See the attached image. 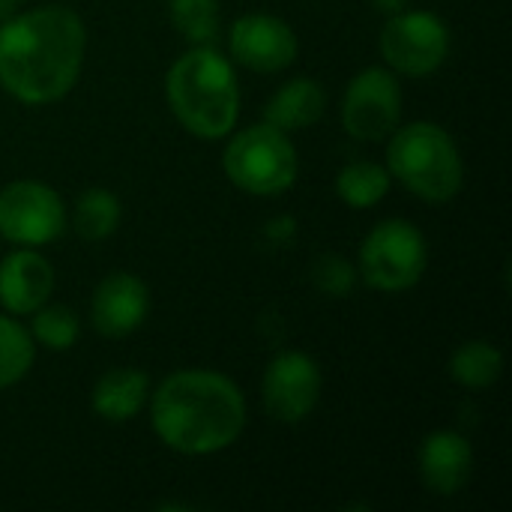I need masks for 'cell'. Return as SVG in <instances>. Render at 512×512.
Here are the masks:
<instances>
[{"label": "cell", "mask_w": 512, "mask_h": 512, "mask_svg": "<svg viewBox=\"0 0 512 512\" xmlns=\"http://www.w3.org/2000/svg\"><path fill=\"white\" fill-rule=\"evenodd\" d=\"M84 21L69 6L15 12L0 27V87L24 105L63 99L81 72Z\"/></svg>", "instance_id": "obj_1"}, {"label": "cell", "mask_w": 512, "mask_h": 512, "mask_svg": "<svg viewBox=\"0 0 512 512\" xmlns=\"http://www.w3.org/2000/svg\"><path fill=\"white\" fill-rule=\"evenodd\" d=\"M150 420L165 447L183 456H210L240 438L246 402L231 378L207 369H186L168 375L156 387Z\"/></svg>", "instance_id": "obj_2"}, {"label": "cell", "mask_w": 512, "mask_h": 512, "mask_svg": "<svg viewBox=\"0 0 512 512\" xmlns=\"http://www.w3.org/2000/svg\"><path fill=\"white\" fill-rule=\"evenodd\" d=\"M174 117L195 138H225L240 114V87L234 66L210 45H195L174 60L165 78Z\"/></svg>", "instance_id": "obj_3"}, {"label": "cell", "mask_w": 512, "mask_h": 512, "mask_svg": "<svg viewBox=\"0 0 512 512\" xmlns=\"http://www.w3.org/2000/svg\"><path fill=\"white\" fill-rule=\"evenodd\" d=\"M387 171L405 183L414 195L432 204H444L459 195L465 183V168L456 141L438 123L396 126L387 147Z\"/></svg>", "instance_id": "obj_4"}, {"label": "cell", "mask_w": 512, "mask_h": 512, "mask_svg": "<svg viewBox=\"0 0 512 512\" xmlns=\"http://www.w3.org/2000/svg\"><path fill=\"white\" fill-rule=\"evenodd\" d=\"M222 168L228 180L249 195H279L297 180V150L282 129L258 123L231 138Z\"/></svg>", "instance_id": "obj_5"}, {"label": "cell", "mask_w": 512, "mask_h": 512, "mask_svg": "<svg viewBox=\"0 0 512 512\" xmlns=\"http://www.w3.org/2000/svg\"><path fill=\"white\" fill-rule=\"evenodd\" d=\"M426 240L405 219H387L360 246V273L378 291H408L426 273Z\"/></svg>", "instance_id": "obj_6"}, {"label": "cell", "mask_w": 512, "mask_h": 512, "mask_svg": "<svg viewBox=\"0 0 512 512\" xmlns=\"http://www.w3.org/2000/svg\"><path fill=\"white\" fill-rule=\"evenodd\" d=\"M447 51H450V30L432 12L402 9L390 15V21L384 24L381 54L402 75L411 78L432 75L447 60Z\"/></svg>", "instance_id": "obj_7"}, {"label": "cell", "mask_w": 512, "mask_h": 512, "mask_svg": "<svg viewBox=\"0 0 512 512\" xmlns=\"http://www.w3.org/2000/svg\"><path fill=\"white\" fill-rule=\"evenodd\" d=\"M402 117V87L393 72L369 66L357 72L342 99L345 132L357 141H384Z\"/></svg>", "instance_id": "obj_8"}, {"label": "cell", "mask_w": 512, "mask_h": 512, "mask_svg": "<svg viewBox=\"0 0 512 512\" xmlns=\"http://www.w3.org/2000/svg\"><path fill=\"white\" fill-rule=\"evenodd\" d=\"M66 213L60 195L36 180L0 189V237L15 246H45L63 234Z\"/></svg>", "instance_id": "obj_9"}, {"label": "cell", "mask_w": 512, "mask_h": 512, "mask_svg": "<svg viewBox=\"0 0 512 512\" xmlns=\"http://www.w3.org/2000/svg\"><path fill=\"white\" fill-rule=\"evenodd\" d=\"M321 399V369L303 351L279 354L264 372V408L279 423H303Z\"/></svg>", "instance_id": "obj_10"}, {"label": "cell", "mask_w": 512, "mask_h": 512, "mask_svg": "<svg viewBox=\"0 0 512 512\" xmlns=\"http://www.w3.org/2000/svg\"><path fill=\"white\" fill-rule=\"evenodd\" d=\"M231 57L255 72H279L288 69L297 57V36L294 30L273 15L252 12L231 24L228 33Z\"/></svg>", "instance_id": "obj_11"}, {"label": "cell", "mask_w": 512, "mask_h": 512, "mask_svg": "<svg viewBox=\"0 0 512 512\" xmlns=\"http://www.w3.org/2000/svg\"><path fill=\"white\" fill-rule=\"evenodd\" d=\"M147 309H150L147 285L132 273H111L93 291L90 318L99 336L123 339L144 324Z\"/></svg>", "instance_id": "obj_12"}, {"label": "cell", "mask_w": 512, "mask_h": 512, "mask_svg": "<svg viewBox=\"0 0 512 512\" xmlns=\"http://www.w3.org/2000/svg\"><path fill=\"white\" fill-rule=\"evenodd\" d=\"M54 291V267L33 246L9 252L0 261V306L12 315H30L48 303Z\"/></svg>", "instance_id": "obj_13"}, {"label": "cell", "mask_w": 512, "mask_h": 512, "mask_svg": "<svg viewBox=\"0 0 512 512\" xmlns=\"http://www.w3.org/2000/svg\"><path fill=\"white\" fill-rule=\"evenodd\" d=\"M474 453L459 432H432L420 444V477L435 495H456L471 477Z\"/></svg>", "instance_id": "obj_14"}, {"label": "cell", "mask_w": 512, "mask_h": 512, "mask_svg": "<svg viewBox=\"0 0 512 512\" xmlns=\"http://www.w3.org/2000/svg\"><path fill=\"white\" fill-rule=\"evenodd\" d=\"M324 108H327V96L321 84L312 78H294L270 96L264 108V123L282 132H297V129L318 123Z\"/></svg>", "instance_id": "obj_15"}, {"label": "cell", "mask_w": 512, "mask_h": 512, "mask_svg": "<svg viewBox=\"0 0 512 512\" xmlns=\"http://www.w3.org/2000/svg\"><path fill=\"white\" fill-rule=\"evenodd\" d=\"M150 396V378L138 369H111L93 387V411L108 423L132 420Z\"/></svg>", "instance_id": "obj_16"}, {"label": "cell", "mask_w": 512, "mask_h": 512, "mask_svg": "<svg viewBox=\"0 0 512 512\" xmlns=\"http://www.w3.org/2000/svg\"><path fill=\"white\" fill-rule=\"evenodd\" d=\"M390 180V171L375 162H351L336 177V195L354 210H369L384 201V195L390 192Z\"/></svg>", "instance_id": "obj_17"}, {"label": "cell", "mask_w": 512, "mask_h": 512, "mask_svg": "<svg viewBox=\"0 0 512 512\" xmlns=\"http://www.w3.org/2000/svg\"><path fill=\"white\" fill-rule=\"evenodd\" d=\"M504 372V357L492 342H465L453 360H450V375L456 384L471 387V390H483L492 387Z\"/></svg>", "instance_id": "obj_18"}, {"label": "cell", "mask_w": 512, "mask_h": 512, "mask_svg": "<svg viewBox=\"0 0 512 512\" xmlns=\"http://www.w3.org/2000/svg\"><path fill=\"white\" fill-rule=\"evenodd\" d=\"M75 234L84 240H105L120 225V201L108 189H87L78 195L75 216H72Z\"/></svg>", "instance_id": "obj_19"}, {"label": "cell", "mask_w": 512, "mask_h": 512, "mask_svg": "<svg viewBox=\"0 0 512 512\" xmlns=\"http://www.w3.org/2000/svg\"><path fill=\"white\" fill-rule=\"evenodd\" d=\"M33 366V336L12 318L0 315V390L18 384Z\"/></svg>", "instance_id": "obj_20"}, {"label": "cell", "mask_w": 512, "mask_h": 512, "mask_svg": "<svg viewBox=\"0 0 512 512\" xmlns=\"http://www.w3.org/2000/svg\"><path fill=\"white\" fill-rule=\"evenodd\" d=\"M168 15L192 45H210L219 33V0H168Z\"/></svg>", "instance_id": "obj_21"}, {"label": "cell", "mask_w": 512, "mask_h": 512, "mask_svg": "<svg viewBox=\"0 0 512 512\" xmlns=\"http://www.w3.org/2000/svg\"><path fill=\"white\" fill-rule=\"evenodd\" d=\"M78 315L66 306H39L33 318V339L48 351H69L78 339Z\"/></svg>", "instance_id": "obj_22"}, {"label": "cell", "mask_w": 512, "mask_h": 512, "mask_svg": "<svg viewBox=\"0 0 512 512\" xmlns=\"http://www.w3.org/2000/svg\"><path fill=\"white\" fill-rule=\"evenodd\" d=\"M354 282H357L354 267L339 255H324L315 264V285L330 297H345L354 288Z\"/></svg>", "instance_id": "obj_23"}, {"label": "cell", "mask_w": 512, "mask_h": 512, "mask_svg": "<svg viewBox=\"0 0 512 512\" xmlns=\"http://www.w3.org/2000/svg\"><path fill=\"white\" fill-rule=\"evenodd\" d=\"M384 15H396V12H402V9H408V3L411 0H372Z\"/></svg>", "instance_id": "obj_24"}, {"label": "cell", "mask_w": 512, "mask_h": 512, "mask_svg": "<svg viewBox=\"0 0 512 512\" xmlns=\"http://www.w3.org/2000/svg\"><path fill=\"white\" fill-rule=\"evenodd\" d=\"M21 6V0H0V21H6L9 15H15Z\"/></svg>", "instance_id": "obj_25"}]
</instances>
